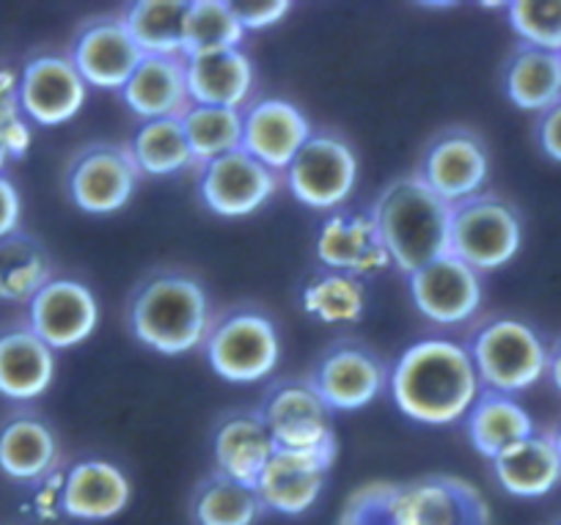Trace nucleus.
<instances>
[{"label": "nucleus", "mask_w": 561, "mask_h": 525, "mask_svg": "<svg viewBox=\"0 0 561 525\" xmlns=\"http://www.w3.org/2000/svg\"><path fill=\"white\" fill-rule=\"evenodd\" d=\"M397 525H493L482 490L460 476H421L397 484Z\"/></svg>", "instance_id": "9"}, {"label": "nucleus", "mask_w": 561, "mask_h": 525, "mask_svg": "<svg viewBox=\"0 0 561 525\" xmlns=\"http://www.w3.org/2000/svg\"><path fill=\"white\" fill-rule=\"evenodd\" d=\"M209 369L224 380L248 386L273 375L280 364V335L262 311H231L213 324L204 341Z\"/></svg>", "instance_id": "6"}, {"label": "nucleus", "mask_w": 561, "mask_h": 525, "mask_svg": "<svg viewBox=\"0 0 561 525\" xmlns=\"http://www.w3.org/2000/svg\"><path fill=\"white\" fill-rule=\"evenodd\" d=\"M523 220L510 202L479 193L451 207L449 253L479 275L510 264L520 253Z\"/></svg>", "instance_id": "5"}, {"label": "nucleus", "mask_w": 561, "mask_h": 525, "mask_svg": "<svg viewBox=\"0 0 561 525\" xmlns=\"http://www.w3.org/2000/svg\"><path fill=\"white\" fill-rule=\"evenodd\" d=\"M58 465L56 432L36 415H18L0 430V470L14 481H45Z\"/></svg>", "instance_id": "27"}, {"label": "nucleus", "mask_w": 561, "mask_h": 525, "mask_svg": "<svg viewBox=\"0 0 561 525\" xmlns=\"http://www.w3.org/2000/svg\"><path fill=\"white\" fill-rule=\"evenodd\" d=\"M550 437H553V443H556V452H559V457H561V424L556 426L553 432H550Z\"/></svg>", "instance_id": "44"}, {"label": "nucleus", "mask_w": 561, "mask_h": 525, "mask_svg": "<svg viewBox=\"0 0 561 525\" xmlns=\"http://www.w3.org/2000/svg\"><path fill=\"white\" fill-rule=\"evenodd\" d=\"M72 64L85 85L105 91H122L144 61V53L129 36L122 20H96L85 25L75 39Z\"/></svg>", "instance_id": "19"}, {"label": "nucleus", "mask_w": 561, "mask_h": 525, "mask_svg": "<svg viewBox=\"0 0 561 525\" xmlns=\"http://www.w3.org/2000/svg\"><path fill=\"white\" fill-rule=\"evenodd\" d=\"M408 278L413 306L440 328L468 322L482 306V275L451 253L433 259Z\"/></svg>", "instance_id": "12"}, {"label": "nucleus", "mask_w": 561, "mask_h": 525, "mask_svg": "<svg viewBox=\"0 0 561 525\" xmlns=\"http://www.w3.org/2000/svg\"><path fill=\"white\" fill-rule=\"evenodd\" d=\"M122 100L144 122L182 118L193 105L185 58L147 56L122 89Z\"/></svg>", "instance_id": "22"}, {"label": "nucleus", "mask_w": 561, "mask_h": 525, "mask_svg": "<svg viewBox=\"0 0 561 525\" xmlns=\"http://www.w3.org/2000/svg\"><path fill=\"white\" fill-rule=\"evenodd\" d=\"M213 452L215 473L256 490L259 476H262L270 457L275 454V443L273 437H270L267 426H264L262 415L237 413L229 415V419L215 430Z\"/></svg>", "instance_id": "25"}, {"label": "nucleus", "mask_w": 561, "mask_h": 525, "mask_svg": "<svg viewBox=\"0 0 561 525\" xmlns=\"http://www.w3.org/2000/svg\"><path fill=\"white\" fill-rule=\"evenodd\" d=\"M89 85L67 56H36L18 78L20 111L39 127H61L83 111Z\"/></svg>", "instance_id": "13"}, {"label": "nucleus", "mask_w": 561, "mask_h": 525, "mask_svg": "<svg viewBox=\"0 0 561 525\" xmlns=\"http://www.w3.org/2000/svg\"><path fill=\"white\" fill-rule=\"evenodd\" d=\"M388 369L371 350L358 344H336L317 364L311 386L331 413L364 410L388 388Z\"/></svg>", "instance_id": "16"}, {"label": "nucleus", "mask_w": 561, "mask_h": 525, "mask_svg": "<svg viewBox=\"0 0 561 525\" xmlns=\"http://www.w3.org/2000/svg\"><path fill=\"white\" fill-rule=\"evenodd\" d=\"M50 278V259L39 242L20 231L0 240V300L31 303Z\"/></svg>", "instance_id": "32"}, {"label": "nucleus", "mask_w": 561, "mask_h": 525, "mask_svg": "<svg viewBox=\"0 0 561 525\" xmlns=\"http://www.w3.org/2000/svg\"><path fill=\"white\" fill-rule=\"evenodd\" d=\"M548 377L553 383L556 391L561 393V339L556 341V346H550V355H548Z\"/></svg>", "instance_id": "42"}, {"label": "nucleus", "mask_w": 561, "mask_h": 525, "mask_svg": "<svg viewBox=\"0 0 561 525\" xmlns=\"http://www.w3.org/2000/svg\"><path fill=\"white\" fill-rule=\"evenodd\" d=\"M187 69V91H191L193 105H213L240 111L251 100L253 61L242 50H220L204 53V56L185 58Z\"/></svg>", "instance_id": "24"}, {"label": "nucleus", "mask_w": 561, "mask_h": 525, "mask_svg": "<svg viewBox=\"0 0 561 525\" xmlns=\"http://www.w3.org/2000/svg\"><path fill=\"white\" fill-rule=\"evenodd\" d=\"M369 215L391 264L402 273L413 275L433 259L449 253L451 207L419 176L393 180L377 196Z\"/></svg>", "instance_id": "3"}, {"label": "nucleus", "mask_w": 561, "mask_h": 525, "mask_svg": "<svg viewBox=\"0 0 561 525\" xmlns=\"http://www.w3.org/2000/svg\"><path fill=\"white\" fill-rule=\"evenodd\" d=\"M245 31L226 0H193L185 20V58L240 50Z\"/></svg>", "instance_id": "36"}, {"label": "nucleus", "mask_w": 561, "mask_h": 525, "mask_svg": "<svg viewBox=\"0 0 561 525\" xmlns=\"http://www.w3.org/2000/svg\"><path fill=\"white\" fill-rule=\"evenodd\" d=\"M289 193L304 207L328 213L347 204L358 185V157L347 140L336 135H311L284 171Z\"/></svg>", "instance_id": "7"}, {"label": "nucleus", "mask_w": 561, "mask_h": 525, "mask_svg": "<svg viewBox=\"0 0 561 525\" xmlns=\"http://www.w3.org/2000/svg\"><path fill=\"white\" fill-rule=\"evenodd\" d=\"M259 415H262L275 448L336 457L331 408L322 402L311 383L293 380L275 386L264 399Z\"/></svg>", "instance_id": "8"}, {"label": "nucleus", "mask_w": 561, "mask_h": 525, "mask_svg": "<svg viewBox=\"0 0 561 525\" xmlns=\"http://www.w3.org/2000/svg\"><path fill=\"white\" fill-rule=\"evenodd\" d=\"M311 135L306 113L289 100H259L242 113V149L275 173L287 171Z\"/></svg>", "instance_id": "17"}, {"label": "nucleus", "mask_w": 561, "mask_h": 525, "mask_svg": "<svg viewBox=\"0 0 561 525\" xmlns=\"http://www.w3.org/2000/svg\"><path fill=\"white\" fill-rule=\"evenodd\" d=\"M96 324H100V303L83 281L50 278L28 303V328L53 353L89 341Z\"/></svg>", "instance_id": "14"}, {"label": "nucleus", "mask_w": 561, "mask_h": 525, "mask_svg": "<svg viewBox=\"0 0 561 525\" xmlns=\"http://www.w3.org/2000/svg\"><path fill=\"white\" fill-rule=\"evenodd\" d=\"M231 9H234L237 20H240L242 31H264L270 28V25L280 23V20L287 18L289 9H293V3H287V0H259V3H245V0H240V3H231Z\"/></svg>", "instance_id": "39"}, {"label": "nucleus", "mask_w": 561, "mask_h": 525, "mask_svg": "<svg viewBox=\"0 0 561 525\" xmlns=\"http://www.w3.org/2000/svg\"><path fill=\"white\" fill-rule=\"evenodd\" d=\"M182 129L198 168L242 149V113L231 107L191 105L182 116Z\"/></svg>", "instance_id": "34"}, {"label": "nucleus", "mask_w": 561, "mask_h": 525, "mask_svg": "<svg viewBox=\"0 0 561 525\" xmlns=\"http://www.w3.org/2000/svg\"><path fill=\"white\" fill-rule=\"evenodd\" d=\"M56 353L31 328L0 333V397L31 402L50 391Z\"/></svg>", "instance_id": "23"}, {"label": "nucleus", "mask_w": 561, "mask_h": 525, "mask_svg": "<svg viewBox=\"0 0 561 525\" xmlns=\"http://www.w3.org/2000/svg\"><path fill=\"white\" fill-rule=\"evenodd\" d=\"M336 457L314 452H284L275 448L267 468L256 481V495L262 506L278 514H304L320 501L325 490L328 470L333 468Z\"/></svg>", "instance_id": "18"}, {"label": "nucleus", "mask_w": 561, "mask_h": 525, "mask_svg": "<svg viewBox=\"0 0 561 525\" xmlns=\"http://www.w3.org/2000/svg\"><path fill=\"white\" fill-rule=\"evenodd\" d=\"M466 430L471 446L493 463L501 452L531 437L537 426H534L528 410L515 402V397L482 391L473 402L471 413L466 415Z\"/></svg>", "instance_id": "28"}, {"label": "nucleus", "mask_w": 561, "mask_h": 525, "mask_svg": "<svg viewBox=\"0 0 561 525\" xmlns=\"http://www.w3.org/2000/svg\"><path fill=\"white\" fill-rule=\"evenodd\" d=\"M553 525H561V520H556V523Z\"/></svg>", "instance_id": "45"}, {"label": "nucleus", "mask_w": 561, "mask_h": 525, "mask_svg": "<svg viewBox=\"0 0 561 525\" xmlns=\"http://www.w3.org/2000/svg\"><path fill=\"white\" fill-rule=\"evenodd\" d=\"M537 144L548 160L561 162V100L539 113L537 122Z\"/></svg>", "instance_id": "40"}, {"label": "nucleus", "mask_w": 561, "mask_h": 525, "mask_svg": "<svg viewBox=\"0 0 561 525\" xmlns=\"http://www.w3.org/2000/svg\"><path fill=\"white\" fill-rule=\"evenodd\" d=\"M213 324L207 289L187 273L165 270L149 275L129 300L133 335L160 355H185L198 350Z\"/></svg>", "instance_id": "2"}, {"label": "nucleus", "mask_w": 561, "mask_h": 525, "mask_svg": "<svg viewBox=\"0 0 561 525\" xmlns=\"http://www.w3.org/2000/svg\"><path fill=\"white\" fill-rule=\"evenodd\" d=\"M187 7L185 0H138L122 23L144 56L185 58Z\"/></svg>", "instance_id": "30"}, {"label": "nucleus", "mask_w": 561, "mask_h": 525, "mask_svg": "<svg viewBox=\"0 0 561 525\" xmlns=\"http://www.w3.org/2000/svg\"><path fill=\"white\" fill-rule=\"evenodd\" d=\"M314 251L322 267L355 275V278L375 275L391 264V256L375 229V220L371 215L360 213L331 215L320 226Z\"/></svg>", "instance_id": "21"}, {"label": "nucleus", "mask_w": 561, "mask_h": 525, "mask_svg": "<svg viewBox=\"0 0 561 525\" xmlns=\"http://www.w3.org/2000/svg\"><path fill=\"white\" fill-rule=\"evenodd\" d=\"M506 18L526 47L561 53V0H515Z\"/></svg>", "instance_id": "37"}, {"label": "nucleus", "mask_w": 561, "mask_h": 525, "mask_svg": "<svg viewBox=\"0 0 561 525\" xmlns=\"http://www.w3.org/2000/svg\"><path fill=\"white\" fill-rule=\"evenodd\" d=\"M133 501V484L118 465L83 459L64 473L61 514L78 523H105L118 517Z\"/></svg>", "instance_id": "20"}, {"label": "nucleus", "mask_w": 561, "mask_h": 525, "mask_svg": "<svg viewBox=\"0 0 561 525\" xmlns=\"http://www.w3.org/2000/svg\"><path fill=\"white\" fill-rule=\"evenodd\" d=\"M504 91L520 111H548L561 100V53L517 47L504 69Z\"/></svg>", "instance_id": "29"}, {"label": "nucleus", "mask_w": 561, "mask_h": 525, "mask_svg": "<svg viewBox=\"0 0 561 525\" xmlns=\"http://www.w3.org/2000/svg\"><path fill=\"white\" fill-rule=\"evenodd\" d=\"M468 353L484 391L515 397L548 375L550 346L523 319L499 317L484 322L473 333Z\"/></svg>", "instance_id": "4"}, {"label": "nucleus", "mask_w": 561, "mask_h": 525, "mask_svg": "<svg viewBox=\"0 0 561 525\" xmlns=\"http://www.w3.org/2000/svg\"><path fill=\"white\" fill-rule=\"evenodd\" d=\"M300 306L322 324H353L364 317L366 286L355 275L325 270L306 284Z\"/></svg>", "instance_id": "33"}, {"label": "nucleus", "mask_w": 561, "mask_h": 525, "mask_svg": "<svg viewBox=\"0 0 561 525\" xmlns=\"http://www.w3.org/2000/svg\"><path fill=\"white\" fill-rule=\"evenodd\" d=\"M449 207L479 196L490 176V157L482 140L466 129L444 133L421 160L415 173Z\"/></svg>", "instance_id": "15"}, {"label": "nucleus", "mask_w": 561, "mask_h": 525, "mask_svg": "<svg viewBox=\"0 0 561 525\" xmlns=\"http://www.w3.org/2000/svg\"><path fill=\"white\" fill-rule=\"evenodd\" d=\"M388 391L410 421L449 426L471 413L484 388L468 346L451 339H421L397 358Z\"/></svg>", "instance_id": "1"}, {"label": "nucleus", "mask_w": 561, "mask_h": 525, "mask_svg": "<svg viewBox=\"0 0 561 525\" xmlns=\"http://www.w3.org/2000/svg\"><path fill=\"white\" fill-rule=\"evenodd\" d=\"M20 215H23V198L12 180L0 176V240L18 235Z\"/></svg>", "instance_id": "41"}, {"label": "nucleus", "mask_w": 561, "mask_h": 525, "mask_svg": "<svg viewBox=\"0 0 561 525\" xmlns=\"http://www.w3.org/2000/svg\"><path fill=\"white\" fill-rule=\"evenodd\" d=\"M278 173L237 149L198 168V196L218 218H248L278 191Z\"/></svg>", "instance_id": "11"}, {"label": "nucleus", "mask_w": 561, "mask_h": 525, "mask_svg": "<svg viewBox=\"0 0 561 525\" xmlns=\"http://www.w3.org/2000/svg\"><path fill=\"white\" fill-rule=\"evenodd\" d=\"M493 473L501 490L512 498L534 501L556 490L561 481V457L550 435L534 432L493 459Z\"/></svg>", "instance_id": "26"}, {"label": "nucleus", "mask_w": 561, "mask_h": 525, "mask_svg": "<svg viewBox=\"0 0 561 525\" xmlns=\"http://www.w3.org/2000/svg\"><path fill=\"white\" fill-rule=\"evenodd\" d=\"M191 512L196 525H253L262 514L256 490L215 473L193 492Z\"/></svg>", "instance_id": "35"}, {"label": "nucleus", "mask_w": 561, "mask_h": 525, "mask_svg": "<svg viewBox=\"0 0 561 525\" xmlns=\"http://www.w3.org/2000/svg\"><path fill=\"white\" fill-rule=\"evenodd\" d=\"M138 173L147 176H171V173L187 171L193 162L191 146H187L182 118H154L144 122L135 129L127 146Z\"/></svg>", "instance_id": "31"}, {"label": "nucleus", "mask_w": 561, "mask_h": 525, "mask_svg": "<svg viewBox=\"0 0 561 525\" xmlns=\"http://www.w3.org/2000/svg\"><path fill=\"white\" fill-rule=\"evenodd\" d=\"M12 160V155H9V149H7V144H3V140H0V176H3V168H7V162Z\"/></svg>", "instance_id": "43"}, {"label": "nucleus", "mask_w": 561, "mask_h": 525, "mask_svg": "<svg viewBox=\"0 0 561 525\" xmlns=\"http://www.w3.org/2000/svg\"><path fill=\"white\" fill-rule=\"evenodd\" d=\"M138 168L124 146L91 144L72 160L67 191L85 215H113L124 209L138 185Z\"/></svg>", "instance_id": "10"}, {"label": "nucleus", "mask_w": 561, "mask_h": 525, "mask_svg": "<svg viewBox=\"0 0 561 525\" xmlns=\"http://www.w3.org/2000/svg\"><path fill=\"white\" fill-rule=\"evenodd\" d=\"M393 503H397V484L371 481L347 498L339 525H397Z\"/></svg>", "instance_id": "38"}]
</instances>
